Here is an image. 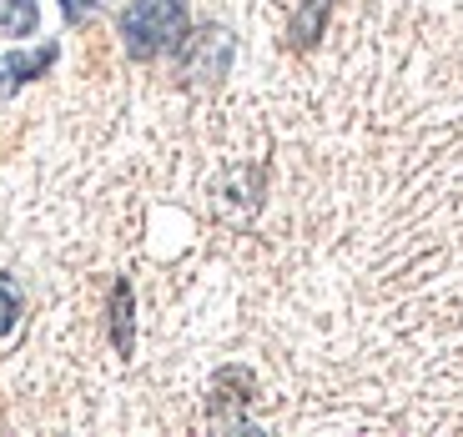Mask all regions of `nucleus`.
Masks as SVG:
<instances>
[{
    "label": "nucleus",
    "instance_id": "f257e3e1",
    "mask_svg": "<svg viewBox=\"0 0 463 437\" xmlns=\"http://www.w3.org/2000/svg\"><path fill=\"white\" fill-rule=\"evenodd\" d=\"M186 35V0H131L121 11V41L137 60H156Z\"/></svg>",
    "mask_w": 463,
    "mask_h": 437
},
{
    "label": "nucleus",
    "instance_id": "f03ea898",
    "mask_svg": "<svg viewBox=\"0 0 463 437\" xmlns=\"http://www.w3.org/2000/svg\"><path fill=\"white\" fill-rule=\"evenodd\" d=\"M56 60V46H41V51H25V56H0V96H11L15 86H25L31 76Z\"/></svg>",
    "mask_w": 463,
    "mask_h": 437
},
{
    "label": "nucleus",
    "instance_id": "7ed1b4c3",
    "mask_svg": "<svg viewBox=\"0 0 463 437\" xmlns=\"http://www.w3.org/2000/svg\"><path fill=\"white\" fill-rule=\"evenodd\" d=\"M327 11H333V0H302V11L292 15V51H307L323 35Z\"/></svg>",
    "mask_w": 463,
    "mask_h": 437
},
{
    "label": "nucleus",
    "instance_id": "20e7f679",
    "mask_svg": "<svg viewBox=\"0 0 463 437\" xmlns=\"http://www.w3.org/2000/svg\"><path fill=\"white\" fill-rule=\"evenodd\" d=\"M41 25L35 0H0V35H31Z\"/></svg>",
    "mask_w": 463,
    "mask_h": 437
},
{
    "label": "nucleus",
    "instance_id": "39448f33",
    "mask_svg": "<svg viewBox=\"0 0 463 437\" xmlns=\"http://www.w3.org/2000/svg\"><path fill=\"white\" fill-rule=\"evenodd\" d=\"M111 337H116V352L127 357L131 352V287L127 282H116V292H111Z\"/></svg>",
    "mask_w": 463,
    "mask_h": 437
},
{
    "label": "nucleus",
    "instance_id": "423d86ee",
    "mask_svg": "<svg viewBox=\"0 0 463 437\" xmlns=\"http://www.w3.org/2000/svg\"><path fill=\"white\" fill-rule=\"evenodd\" d=\"M15 317H21V297H15V287L0 276V332H11Z\"/></svg>",
    "mask_w": 463,
    "mask_h": 437
},
{
    "label": "nucleus",
    "instance_id": "0eeeda50",
    "mask_svg": "<svg viewBox=\"0 0 463 437\" xmlns=\"http://www.w3.org/2000/svg\"><path fill=\"white\" fill-rule=\"evenodd\" d=\"M96 5H101V0H61V15H66V21L76 25V21H86V15L96 11Z\"/></svg>",
    "mask_w": 463,
    "mask_h": 437
}]
</instances>
